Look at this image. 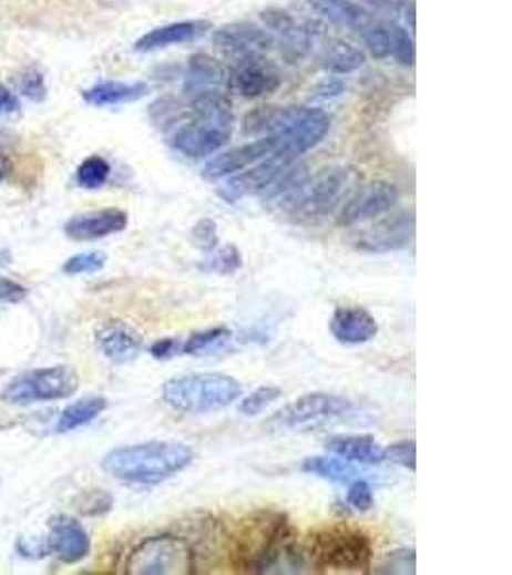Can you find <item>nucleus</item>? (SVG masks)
Segmentation results:
<instances>
[{
    "label": "nucleus",
    "mask_w": 512,
    "mask_h": 575,
    "mask_svg": "<svg viewBox=\"0 0 512 575\" xmlns=\"http://www.w3.org/2000/svg\"><path fill=\"white\" fill-rule=\"evenodd\" d=\"M194 120L171 135V146L188 160H206L227 146L233 133V110L227 96L215 93L191 99Z\"/></svg>",
    "instance_id": "nucleus-3"
},
{
    "label": "nucleus",
    "mask_w": 512,
    "mask_h": 575,
    "mask_svg": "<svg viewBox=\"0 0 512 575\" xmlns=\"http://www.w3.org/2000/svg\"><path fill=\"white\" fill-rule=\"evenodd\" d=\"M398 186L393 183H388V181L370 183V185L359 188L354 196H349L338 215V223L344 227H351V225L375 219L378 215L390 212L391 207L398 204Z\"/></svg>",
    "instance_id": "nucleus-14"
},
{
    "label": "nucleus",
    "mask_w": 512,
    "mask_h": 575,
    "mask_svg": "<svg viewBox=\"0 0 512 575\" xmlns=\"http://www.w3.org/2000/svg\"><path fill=\"white\" fill-rule=\"evenodd\" d=\"M110 171L112 167L104 157H86L85 162L78 167V185L85 191H99L106 185Z\"/></svg>",
    "instance_id": "nucleus-31"
},
{
    "label": "nucleus",
    "mask_w": 512,
    "mask_h": 575,
    "mask_svg": "<svg viewBox=\"0 0 512 575\" xmlns=\"http://www.w3.org/2000/svg\"><path fill=\"white\" fill-rule=\"evenodd\" d=\"M330 332L344 346H363L377 338L378 322L363 307H338L330 317Z\"/></svg>",
    "instance_id": "nucleus-20"
},
{
    "label": "nucleus",
    "mask_w": 512,
    "mask_h": 575,
    "mask_svg": "<svg viewBox=\"0 0 512 575\" xmlns=\"http://www.w3.org/2000/svg\"><path fill=\"white\" fill-rule=\"evenodd\" d=\"M47 551L64 564H78L91 553V537L85 527L72 516L50 520Z\"/></svg>",
    "instance_id": "nucleus-17"
},
{
    "label": "nucleus",
    "mask_w": 512,
    "mask_h": 575,
    "mask_svg": "<svg viewBox=\"0 0 512 575\" xmlns=\"http://www.w3.org/2000/svg\"><path fill=\"white\" fill-rule=\"evenodd\" d=\"M28 298V288L10 280V278H0V301L4 304H22Z\"/></svg>",
    "instance_id": "nucleus-41"
},
{
    "label": "nucleus",
    "mask_w": 512,
    "mask_h": 575,
    "mask_svg": "<svg viewBox=\"0 0 512 575\" xmlns=\"http://www.w3.org/2000/svg\"><path fill=\"white\" fill-rule=\"evenodd\" d=\"M363 39L365 47L369 49L372 57L378 60L391 57V29L390 22H372L359 33Z\"/></svg>",
    "instance_id": "nucleus-32"
},
{
    "label": "nucleus",
    "mask_w": 512,
    "mask_h": 575,
    "mask_svg": "<svg viewBox=\"0 0 512 575\" xmlns=\"http://www.w3.org/2000/svg\"><path fill=\"white\" fill-rule=\"evenodd\" d=\"M209 28L206 22H177L152 29L135 43L136 52H154L175 44L191 43Z\"/></svg>",
    "instance_id": "nucleus-24"
},
{
    "label": "nucleus",
    "mask_w": 512,
    "mask_h": 575,
    "mask_svg": "<svg viewBox=\"0 0 512 575\" xmlns=\"http://www.w3.org/2000/svg\"><path fill=\"white\" fill-rule=\"evenodd\" d=\"M414 236V215L409 214L393 215L391 219L378 223L377 227L367 230L359 240L357 248L370 254H388L407 248V244L413 240Z\"/></svg>",
    "instance_id": "nucleus-18"
},
{
    "label": "nucleus",
    "mask_w": 512,
    "mask_h": 575,
    "mask_svg": "<svg viewBox=\"0 0 512 575\" xmlns=\"http://www.w3.org/2000/svg\"><path fill=\"white\" fill-rule=\"evenodd\" d=\"M365 62H367V58H365L363 50H359L346 41H340V39L328 41L319 52L320 68L330 73H338V75L357 72L359 68H363Z\"/></svg>",
    "instance_id": "nucleus-26"
},
{
    "label": "nucleus",
    "mask_w": 512,
    "mask_h": 575,
    "mask_svg": "<svg viewBox=\"0 0 512 575\" xmlns=\"http://www.w3.org/2000/svg\"><path fill=\"white\" fill-rule=\"evenodd\" d=\"M354 411V403L348 398L335 393H307L293 403L283 407L265 422V432L286 433L306 432L311 428L325 427L335 420L346 419Z\"/></svg>",
    "instance_id": "nucleus-7"
},
{
    "label": "nucleus",
    "mask_w": 512,
    "mask_h": 575,
    "mask_svg": "<svg viewBox=\"0 0 512 575\" xmlns=\"http://www.w3.org/2000/svg\"><path fill=\"white\" fill-rule=\"evenodd\" d=\"M307 554L320 572L363 574L372 561V543L367 533L344 524L311 533Z\"/></svg>",
    "instance_id": "nucleus-5"
},
{
    "label": "nucleus",
    "mask_w": 512,
    "mask_h": 575,
    "mask_svg": "<svg viewBox=\"0 0 512 575\" xmlns=\"http://www.w3.org/2000/svg\"><path fill=\"white\" fill-rule=\"evenodd\" d=\"M243 398V383L221 372H191L165 380L162 399L173 411L207 414L235 405Z\"/></svg>",
    "instance_id": "nucleus-4"
},
{
    "label": "nucleus",
    "mask_w": 512,
    "mask_h": 575,
    "mask_svg": "<svg viewBox=\"0 0 512 575\" xmlns=\"http://www.w3.org/2000/svg\"><path fill=\"white\" fill-rule=\"evenodd\" d=\"M243 251L235 244L217 246L214 251H209V257L206 259L207 269L214 270L221 277L235 275L236 270L243 269Z\"/></svg>",
    "instance_id": "nucleus-30"
},
{
    "label": "nucleus",
    "mask_w": 512,
    "mask_h": 575,
    "mask_svg": "<svg viewBox=\"0 0 512 575\" xmlns=\"http://www.w3.org/2000/svg\"><path fill=\"white\" fill-rule=\"evenodd\" d=\"M79 390L78 372L72 367L57 364L49 369H37L8 383L0 399L8 405H35L44 401L72 398Z\"/></svg>",
    "instance_id": "nucleus-8"
},
{
    "label": "nucleus",
    "mask_w": 512,
    "mask_h": 575,
    "mask_svg": "<svg viewBox=\"0 0 512 575\" xmlns=\"http://www.w3.org/2000/svg\"><path fill=\"white\" fill-rule=\"evenodd\" d=\"M193 461V448L186 443L144 441L135 445L112 449L104 456L102 469L120 482L156 485L177 476L178 472L188 469Z\"/></svg>",
    "instance_id": "nucleus-2"
},
{
    "label": "nucleus",
    "mask_w": 512,
    "mask_h": 575,
    "mask_svg": "<svg viewBox=\"0 0 512 575\" xmlns=\"http://www.w3.org/2000/svg\"><path fill=\"white\" fill-rule=\"evenodd\" d=\"M325 448L344 461L357 464H380L386 461L385 449L369 433H338L328 438Z\"/></svg>",
    "instance_id": "nucleus-22"
},
{
    "label": "nucleus",
    "mask_w": 512,
    "mask_h": 575,
    "mask_svg": "<svg viewBox=\"0 0 512 575\" xmlns=\"http://www.w3.org/2000/svg\"><path fill=\"white\" fill-rule=\"evenodd\" d=\"M280 398H283V390L277 386H262L240 401L238 411L243 412L244 417H257L267 411L273 403H277Z\"/></svg>",
    "instance_id": "nucleus-34"
},
{
    "label": "nucleus",
    "mask_w": 512,
    "mask_h": 575,
    "mask_svg": "<svg viewBox=\"0 0 512 575\" xmlns=\"http://www.w3.org/2000/svg\"><path fill=\"white\" fill-rule=\"evenodd\" d=\"M149 93L144 83H122V81H106L85 91L86 102L93 106H115L125 102H135Z\"/></svg>",
    "instance_id": "nucleus-27"
},
{
    "label": "nucleus",
    "mask_w": 512,
    "mask_h": 575,
    "mask_svg": "<svg viewBox=\"0 0 512 575\" xmlns=\"http://www.w3.org/2000/svg\"><path fill=\"white\" fill-rule=\"evenodd\" d=\"M235 566L252 574H273L278 572H299L301 554L290 541V527L283 514L262 512L244 520L240 532L235 537Z\"/></svg>",
    "instance_id": "nucleus-1"
},
{
    "label": "nucleus",
    "mask_w": 512,
    "mask_h": 575,
    "mask_svg": "<svg viewBox=\"0 0 512 575\" xmlns=\"http://www.w3.org/2000/svg\"><path fill=\"white\" fill-rule=\"evenodd\" d=\"M265 25L275 39V47L288 64H299L314 47V31L306 23H298L280 8H269L262 14Z\"/></svg>",
    "instance_id": "nucleus-13"
},
{
    "label": "nucleus",
    "mask_w": 512,
    "mask_h": 575,
    "mask_svg": "<svg viewBox=\"0 0 512 575\" xmlns=\"http://www.w3.org/2000/svg\"><path fill=\"white\" fill-rule=\"evenodd\" d=\"M231 336L233 335H231V330L227 327H214L202 330V332H194L191 338H186V341H183L181 353L198 356L202 351H207V349L215 348L219 343H225Z\"/></svg>",
    "instance_id": "nucleus-33"
},
{
    "label": "nucleus",
    "mask_w": 512,
    "mask_h": 575,
    "mask_svg": "<svg viewBox=\"0 0 512 575\" xmlns=\"http://www.w3.org/2000/svg\"><path fill=\"white\" fill-rule=\"evenodd\" d=\"M307 4L314 8L317 14L327 18L328 22L357 33H361L372 22L370 12L351 0H307Z\"/></svg>",
    "instance_id": "nucleus-25"
},
{
    "label": "nucleus",
    "mask_w": 512,
    "mask_h": 575,
    "mask_svg": "<svg viewBox=\"0 0 512 575\" xmlns=\"http://www.w3.org/2000/svg\"><path fill=\"white\" fill-rule=\"evenodd\" d=\"M391 58H396L401 65L414 64V43L406 28L398 23H390Z\"/></svg>",
    "instance_id": "nucleus-36"
},
{
    "label": "nucleus",
    "mask_w": 512,
    "mask_h": 575,
    "mask_svg": "<svg viewBox=\"0 0 512 575\" xmlns=\"http://www.w3.org/2000/svg\"><path fill=\"white\" fill-rule=\"evenodd\" d=\"M18 551L25 558H39V556H43L44 553L49 554L47 551V541L41 540H29V537H22V540L18 541Z\"/></svg>",
    "instance_id": "nucleus-44"
},
{
    "label": "nucleus",
    "mask_w": 512,
    "mask_h": 575,
    "mask_svg": "<svg viewBox=\"0 0 512 575\" xmlns=\"http://www.w3.org/2000/svg\"><path fill=\"white\" fill-rule=\"evenodd\" d=\"M214 44L225 57L244 60L267 57V52L275 49V39L269 31L257 28L256 23L236 22L217 29Z\"/></svg>",
    "instance_id": "nucleus-15"
},
{
    "label": "nucleus",
    "mask_w": 512,
    "mask_h": 575,
    "mask_svg": "<svg viewBox=\"0 0 512 575\" xmlns=\"http://www.w3.org/2000/svg\"><path fill=\"white\" fill-rule=\"evenodd\" d=\"M18 110H20V102L14 93L7 86L0 85V117L18 114Z\"/></svg>",
    "instance_id": "nucleus-45"
},
{
    "label": "nucleus",
    "mask_w": 512,
    "mask_h": 575,
    "mask_svg": "<svg viewBox=\"0 0 512 575\" xmlns=\"http://www.w3.org/2000/svg\"><path fill=\"white\" fill-rule=\"evenodd\" d=\"M227 86V70L215 58L207 54H194L188 60L185 75V94L188 99L199 94L215 93L221 86Z\"/></svg>",
    "instance_id": "nucleus-23"
},
{
    "label": "nucleus",
    "mask_w": 512,
    "mask_h": 575,
    "mask_svg": "<svg viewBox=\"0 0 512 575\" xmlns=\"http://www.w3.org/2000/svg\"><path fill=\"white\" fill-rule=\"evenodd\" d=\"M348 504L351 509L359 512H369L375 506V495H372V487L365 480H354L349 485Z\"/></svg>",
    "instance_id": "nucleus-40"
},
{
    "label": "nucleus",
    "mask_w": 512,
    "mask_h": 575,
    "mask_svg": "<svg viewBox=\"0 0 512 575\" xmlns=\"http://www.w3.org/2000/svg\"><path fill=\"white\" fill-rule=\"evenodd\" d=\"M106 398H100V396H91V398L73 401L72 405L65 407L64 411L60 412L57 422V432H73V430L86 427V424H91L93 420L99 419L100 414L106 411Z\"/></svg>",
    "instance_id": "nucleus-28"
},
{
    "label": "nucleus",
    "mask_w": 512,
    "mask_h": 575,
    "mask_svg": "<svg viewBox=\"0 0 512 575\" xmlns=\"http://www.w3.org/2000/svg\"><path fill=\"white\" fill-rule=\"evenodd\" d=\"M278 143L275 136H262L254 143L243 144L238 148L221 152L217 156L212 157L206 165L202 175L209 181H219V178L231 177L240 171L248 170L249 165L262 162L265 157L277 154Z\"/></svg>",
    "instance_id": "nucleus-16"
},
{
    "label": "nucleus",
    "mask_w": 512,
    "mask_h": 575,
    "mask_svg": "<svg viewBox=\"0 0 512 575\" xmlns=\"http://www.w3.org/2000/svg\"><path fill=\"white\" fill-rule=\"evenodd\" d=\"M22 93L31 100L44 99V83L41 73L28 72L22 79Z\"/></svg>",
    "instance_id": "nucleus-43"
},
{
    "label": "nucleus",
    "mask_w": 512,
    "mask_h": 575,
    "mask_svg": "<svg viewBox=\"0 0 512 575\" xmlns=\"http://www.w3.org/2000/svg\"><path fill=\"white\" fill-rule=\"evenodd\" d=\"M96 346L110 361L129 362L143 351V336L123 320H107L96 332Z\"/></svg>",
    "instance_id": "nucleus-21"
},
{
    "label": "nucleus",
    "mask_w": 512,
    "mask_h": 575,
    "mask_svg": "<svg viewBox=\"0 0 512 575\" xmlns=\"http://www.w3.org/2000/svg\"><path fill=\"white\" fill-rule=\"evenodd\" d=\"M280 86V73L265 57L244 58L227 72V89L243 99L269 96Z\"/></svg>",
    "instance_id": "nucleus-12"
},
{
    "label": "nucleus",
    "mask_w": 512,
    "mask_h": 575,
    "mask_svg": "<svg viewBox=\"0 0 512 575\" xmlns=\"http://www.w3.org/2000/svg\"><path fill=\"white\" fill-rule=\"evenodd\" d=\"M293 160H288L283 154L265 157L262 162L249 165L248 170L236 173V177L228 178L227 183L221 186L219 196L233 204L249 194L270 191L277 185L278 178L293 167Z\"/></svg>",
    "instance_id": "nucleus-11"
},
{
    "label": "nucleus",
    "mask_w": 512,
    "mask_h": 575,
    "mask_svg": "<svg viewBox=\"0 0 512 575\" xmlns=\"http://www.w3.org/2000/svg\"><path fill=\"white\" fill-rule=\"evenodd\" d=\"M10 170H12V165L8 162V157L4 154H0V183L8 177Z\"/></svg>",
    "instance_id": "nucleus-46"
},
{
    "label": "nucleus",
    "mask_w": 512,
    "mask_h": 575,
    "mask_svg": "<svg viewBox=\"0 0 512 575\" xmlns=\"http://www.w3.org/2000/svg\"><path fill=\"white\" fill-rule=\"evenodd\" d=\"M348 183V170L325 167L314 177L301 175L296 183L278 192V206L296 219H315L338 204Z\"/></svg>",
    "instance_id": "nucleus-6"
},
{
    "label": "nucleus",
    "mask_w": 512,
    "mask_h": 575,
    "mask_svg": "<svg viewBox=\"0 0 512 575\" xmlns=\"http://www.w3.org/2000/svg\"><path fill=\"white\" fill-rule=\"evenodd\" d=\"M385 455L393 464H399L403 469H417V445H414V441L407 440L391 443L390 448L385 449Z\"/></svg>",
    "instance_id": "nucleus-38"
},
{
    "label": "nucleus",
    "mask_w": 512,
    "mask_h": 575,
    "mask_svg": "<svg viewBox=\"0 0 512 575\" xmlns=\"http://www.w3.org/2000/svg\"><path fill=\"white\" fill-rule=\"evenodd\" d=\"M181 341L175 340V338H162V340L154 341L152 346H150V356L157 359V361H165V359H171V357L178 356L181 353Z\"/></svg>",
    "instance_id": "nucleus-42"
},
{
    "label": "nucleus",
    "mask_w": 512,
    "mask_h": 575,
    "mask_svg": "<svg viewBox=\"0 0 512 575\" xmlns=\"http://www.w3.org/2000/svg\"><path fill=\"white\" fill-rule=\"evenodd\" d=\"M377 574H417V554L413 548L393 551L380 566Z\"/></svg>",
    "instance_id": "nucleus-37"
},
{
    "label": "nucleus",
    "mask_w": 512,
    "mask_h": 575,
    "mask_svg": "<svg viewBox=\"0 0 512 575\" xmlns=\"http://www.w3.org/2000/svg\"><path fill=\"white\" fill-rule=\"evenodd\" d=\"M129 225V215L117 207H106L91 214L75 215L65 223L64 233L75 242H93L123 233Z\"/></svg>",
    "instance_id": "nucleus-19"
},
{
    "label": "nucleus",
    "mask_w": 512,
    "mask_h": 575,
    "mask_svg": "<svg viewBox=\"0 0 512 575\" xmlns=\"http://www.w3.org/2000/svg\"><path fill=\"white\" fill-rule=\"evenodd\" d=\"M106 261L107 256L104 251L93 249V251H83V254L70 257L62 269H64L65 275H70V277L93 275V273H99V270L104 269Z\"/></svg>",
    "instance_id": "nucleus-35"
},
{
    "label": "nucleus",
    "mask_w": 512,
    "mask_h": 575,
    "mask_svg": "<svg viewBox=\"0 0 512 575\" xmlns=\"http://www.w3.org/2000/svg\"><path fill=\"white\" fill-rule=\"evenodd\" d=\"M193 242L196 244V248L202 251H214L219 246V236H217V225L212 219H202L194 225L193 228Z\"/></svg>",
    "instance_id": "nucleus-39"
},
{
    "label": "nucleus",
    "mask_w": 512,
    "mask_h": 575,
    "mask_svg": "<svg viewBox=\"0 0 512 575\" xmlns=\"http://www.w3.org/2000/svg\"><path fill=\"white\" fill-rule=\"evenodd\" d=\"M330 117L319 107L290 106L283 127L275 133L277 154L296 162L307 150L315 148L327 136Z\"/></svg>",
    "instance_id": "nucleus-10"
},
{
    "label": "nucleus",
    "mask_w": 512,
    "mask_h": 575,
    "mask_svg": "<svg viewBox=\"0 0 512 575\" xmlns=\"http://www.w3.org/2000/svg\"><path fill=\"white\" fill-rule=\"evenodd\" d=\"M125 568L131 575L191 574L194 568L193 551L181 537L154 535L133 548Z\"/></svg>",
    "instance_id": "nucleus-9"
},
{
    "label": "nucleus",
    "mask_w": 512,
    "mask_h": 575,
    "mask_svg": "<svg viewBox=\"0 0 512 575\" xmlns=\"http://www.w3.org/2000/svg\"><path fill=\"white\" fill-rule=\"evenodd\" d=\"M301 470L311 476L322 478L328 482L349 483L357 480L359 470L351 466V462L335 456H309L301 464Z\"/></svg>",
    "instance_id": "nucleus-29"
}]
</instances>
